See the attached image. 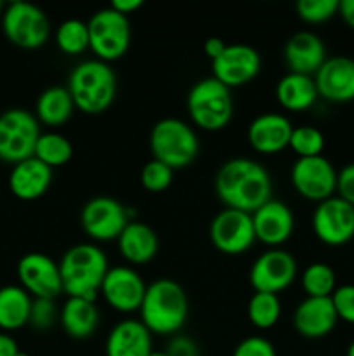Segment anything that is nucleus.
Instances as JSON below:
<instances>
[{
	"instance_id": "nucleus-38",
	"label": "nucleus",
	"mask_w": 354,
	"mask_h": 356,
	"mask_svg": "<svg viewBox=\"0 0 354 356\" xmlns=\"http://www.w3.org/2000/svg\"><path fill=\"white\" fill-rule=\"evenodd\" d=\"M339 320L354 325V285H340L330 296Z\"/></svg>"
},
{
	"instance_id": "nucleus-47",
	"label": "nucleus",
	"mask_w": 354,
	"mask_h": 356,
	"mask_svg": "<svg viewBox=\"0 0 354 356\" xmlns=\"http://www.w3.org/2000/svg\"><path fill=\"white\" fill-rule=\"evenodd\" d=\"M149 356H169V355H167L165 351H153V353Z\"/></svg>"
},
{
	"instance_id": "nucleus-33",
	"label": "nucleus",
	"mask_w": 354,
	"mask_h": 356,
	"mask_svg": "<svg viewBox=\"0 0 354 356\" xmlns=\"http://www.w3.org/2000/svg\"><path fill=\"white\" fill-rule=\"evenodd\" d=\"M56 45L65 54L76 56L89 49V26L85 21L66 19L56 28Z\"/></svg>"
},
{
	"instance_id": "nucleus-11",
	"label": "nucleus",
	"mask_w": 354,
	"mask_h": 356,
	"mask_svg": "<svg viewBox=\"0 0 354 356\" xmlns=\"http://www.w3.org/2000/svg\"><path fill=\"white\" fill-rule=\"evenodd\" d=\"M212 245L226 256H242L257 242L252 214L222 209L210 222Z\"/></svg>"
},
{
	"instance_id": "nucleus-29",
	"label": "nucleus",
	"mask_w": 354,
	"mask_h": 356,
	"mask_svg": "<svg viewBox=\"0 0 354 356\" xmlns=\"http://www.w3.org/2000/svg\"><path fill=\"white\" fill-rule=\"evenodd\" d=\"M75 103L71 94L62 86H52L38 96L35 104V117L40 124L49 127H61L71 118Z\"/></svg>"
},
{
	"instance_id": "nucleus-30",
	"label": "nucleus",
	"mask_w": 354,
	"mask_h": 356,
	"mask_svg": "<svg viewBox=\"0 0 354 356\" xmlns=\"http://www.w3.org/2000/svg\"><path fill=\"white\" fill-rule=\"evenodd\" d=\"M35 159L47 167H61L68 163L73 156V145L66 136L59 132H42L35 146Z\"/></svg>"
},
{
	"instance_id": "nucleus-12",
	"label": "nucleus",
	"mask_w": 354,
	"mask_h": 356,
	"mask_svg": "<svg viewBox=\"0 0 354 356\" xmlns=\"http://www.w3.org/2000/svg\"><path fill=\"white\" fill-rule=\"evenodd\" d=\"M292 186L305 200L323 202L337 190V170L325 156L297 159L290 170Z\"/></svg>"
},
{
	"instance_id": "nucleus-25",
	"label": "nucleus",
	"mask_w": 354,
	"mask_h": 356,
	"mask_svg": "<svg viewBox=\"0 0 354 356\" xmlns=\"http://www.w3.org/2000/svg\"><path fill=\"white\" fill-rule=\"evenodd\" d=\"M117 242L121 257L135 266L153 261L158 252V236L153 228L134 219L125 226Z\"/></svg>"
},
{
	"instance_id": "nucleus-10",
	"label": "nucleus",
	"mask_w": 354,
	"mask_h": 356,
	"mask_svg": "<svg viewBox=\"0 0 354 356\" xmlns=\"http://www.w3.org/2000/svg\"><path fill=\"white\" fill-rule=\"evenodd\" d=\"M132 221L128 209L117 198L99 195L87 202L80 212V225L85 235L94 242L118 240L125 226Z\"/></svg>"
},
{
	"instance_id": "nucleus-14",
	"label": "nucleus",
	"mask_w": 354,
	"mask_h": 356,
	"mask_svg": "<svg viewBox=\"0 0 354 356\" xmlns=\"http://www.w3.org/2000/svg\"><path fill=\"white\" fill-rule=\"evenodd\" d=\"M248 278L255 292L278 296L297 278V261L287 250L269 249L253 261Z\"/></svg>"
},
{
	"instance_id": "nucleus-37",
	"label": "nucleus",
	"mask_w": 354,
	"mask_h": 356,
	"mask_svg": "<svg viewBox=\"0 0 354 356\" xmlns=\"http://www.w3.org/2000/svg\"><path fill=\"white\" fill-rule=\"evenodd\" d=\"M58 320V309L52 299H33L28 325L35 330H49Z\"/></svg>"
},
{
	"instance_id": "nucleus-15",
	"label": "nucleus",
	"mask_w": 354,
	"mask_h": 356,
	"mask_svg": "<svg viewBox=\"0 0 354 356\" xmlns=\"http://www.w3.org/2000/svg\"><path fill=\"white\" fill-rule=\"evenodd\" d=\"M19 285L33 299H52L62 292L59 263L42 252H28L17 263Z\"/></svg>"
},
{
	"instance_id": "nucleus-46",
	"label": "nucleus",
	"mask_w": 354,
	"mask_h": 356,
	"mask_svg": "<svg viewBox=\"0 0 354 356\" xmlns=\"http://www.w3.org/2000/svg\"><path fill=\"white\" fill-rule=\"evenodd\" d=\"M346 356H354V341L349 344V348H347V355Z\"/></svg>"
},
{
	"instance_id": "nucleus-22",
	"label": "nucleus",
	"mask_w": 354,
	"mask_h": 356,
	"mask_svg": "<svg viewBox=\"0 0 354 356\" xmlns=\"http://www.w3.org/2000/svg\"><path fill=\"white\" fill-rule=\"evenodd\" d=\"M283 59L292 73L312 76L326 61L325 44L312 31H297L285 44Z\"/></svg>"
},
{
	"instance_id": "nucleus-45",
	"label": "nucleus",
	"mask_w": 354,
	"mask_h": 356,
	"mask_svg": "<svg viewBox=\"0 0 354 356\" xmlns=\"http://www.w3.org/2000/svg\"><path fill=\"white\" fill-rule=\"evenodd\" d=\"M339 14L346 21L347 26H351L354 30V0H340Z\"/></svg>"
},
{
	"instance_id": "nucleus-35",
	"label": "nucleus",
	"mask_w": 354,
	"mask_h": 356,
	"mask_svg": "<svg viewBox=\"0 0 354 356\" xmlns=\"http://www.w3.org/2000/svg\"><path fill=\"white\" fill-rule=\"evenodd\" d=\"M340 0H298L295 13L304 23L319 24L339 14Z\"/></svg>"
},
{
	"instance_id": "nucleus-23",
	"label": "nucleus",
	"mask_w": 354,
	"mask_h": 356,
	"mask_svg": "<svg viewBox=\"0 0 354 356\" xmlns=\"http://www.w3.org/2000/svg\"><path fill=\"white\" fill-rule=\"evenodd\" d=\"M51 167L31 156L12 165L9 174L10 193L23 202H33L44 197L52 184Z\"/></svg>"
},
{
	"instance_id": "nucleus-2",
	"label": "nucleus",
	"mask_w": 354,
	"mask_h": 356,
	"mask_svg": "<svg viewBox=\"0 0 354 356\" xmlns=\"http://www.w3.org/2000/svg\"><path fill=\"white\" fill-rule=\"evenodd\" d=\"M139 315L151 334L177 336L189 316V301L176 280L158 278L146 287Z\"/></svg>"
},
{
	"instance_id": "nucleus-6",
	"label": "nucleus",
	"mask_w": 354,
	"mask_h": 356,
	"mask_svg": "<svg viewBox=\"0 0 354 356\" xmlns=\"http://www.w3.org/2000/svg\"><path fill=\"white\" fill-rule=\"evenodd\" d=\"M149 149L153 159L172 170L186 169L200 153V141L189 124L179 118H162L149 132Z\"/></svg>"
},
{
	"instance_id": "nucleus-17",
	"label": "nucleus",
	"mask_w": 354,
	"mask_h": 356,
	"mask_svg": "<svg viewBox=\"0 0 354 356\" xmlns=\"http://www.w3.org/2000/svg\"><path fill=\"white\" fill-rule=\"evenodd\" d=\"M148 285L130 266H113L108 270L101 285L104 301L118 313L139 312Z\"/></svg>"
},
{
	"instance_id": "nucleus-5",
	"label": "nucleus",
	"mask_w": 354,
	"mask_h": 356,
	"mask_svg": "<svg viewBox=\"0 0 354 356\" xmlns=\"http://www.w3.org/2000/svg\"><path fill=\"white\" fill-rule=\"evenodd\" d=\"M186 110L196 127L208 132L222 131L235 115L231 89L214 76L198 80L187 92Z\"/></svg>"
},
{
	"instance_id": "nucleus-13",
	"label": "nucleus",
	"mask_w": 354,
	"mask_h": 356,
	"mask_svg": "<svg viewBox=\"0 0 354 356\" xmlns=\"http://www.w3.org/2000/svg\"><path fill=\"white\" fill-rule=\"evenodd\" d=\"M312 232L325 245H346L354 238V207L335 195L319 202L312 214Z\"/></svg>"
},
{
	"instance_id": "nucleus-26",
	"label": "nucleus",
	"mask_w": 354,
	"mask_h": 356,
	"mask_svg": "<svg viewBox=\"0 0 354 356\" xmlns=\"http://www.w3.org/2000/svg\"><path fill=\"white\" fill-rule=\"evenodd\" d=\"M62 330L73 339H89L99 325V309L96 301L83 298H68L59 312Z\"/></svg>"
},
{
	"instance_id": "nucleus-49",
	"label": "nucleus",
	"mask_w": 354,
	"mask_h": 356,
	"mask_svg": "<svg viewBox=\"0 0 354 356\" xmlns=\"http://www.w3.org/2000/svg\"><path fill=\"white\" fill-rule=\"evenodd\" d=\"M3 9H6V7H3V2L0 0V13H3Z\"/></svg>"
},
{
	"instance_id": "nucleus-1",
	"label": "nucleus",
	"mask_w": 354,
	"mask_h": 356,
	"mask_svg": "<svg viewBox=\"0 0 354 356\" xmlns=\"http://www.w3.org/2000/svg\"><path fill=\"white\" fill-rule=\"evenodd\" d=\"M215 195L226 209L253 214L271 200L273 181L269 172L252 159H231L219 167L214 179Z\"/></svg>"
},
{
	"instance_id": "nucleus-28",
	"label": "nucleus",
	"mask_w": 354,
	"mask_h": 356,
	"mask_svg": "<svg viewBox=\"0 0 354 356\" xmlns=\"http://www.w3.org/2000/svg\"><path fill=\"white\" fill-rule=\"evenodd\" d=\"M33 298L21 285L0 289V330L6 334L23 329L30 322Z\"/></svg>"
},
{
	"instance_id": "nucleus-39",
	"label": "nucleus",
	"mask_w": 354,
	"mask_h": 356,
	"mask_svg": "<svg viewBox=\"0 0 354 356\" xmlns=\"http://www.w3.org/2000/svg\"><path fill=\"white\" fill-rule=\"evenodd\" d=\"M233 356H276L273 343L266 337L252 336L243 339L233 351Z\"/></svg>"
},
{
	"instance_id": "nucleus-8",
	"label": "nucleus",
	"mask_w": 354,
	"mask_h": 356,
	"mask_svg": "<svg viewBox=\"0 0 354 356\" xmlns=\"http://www.w3.org/2000/svg\"><path fill=\"white\" fill-rule=\"evenodd\" d=\"M89 49L99 61L110 65L111 61L124 58L130 47V23L128 17L117 13L111 7L97 10L89 21Z\"/></svg>"
},
{
	"instance_id": "nucleus-19",
	"label": "nucleus",
	"mask_w": 354,
	"mask_h": 356,
	"mask_svg": "<svg viewBox=\"0 0 354 356\" xmlns=\"http://www.w3.org/2000/svg\"><path fill=\"white\" fill-rule=\"evenodd\" d=\"M255 238L271 249H280L294 233L295 219L290 207L280 200H267L252 214Z\"/></svg>"
},
{
	"instance_id": "nucleus-48",
	"label": "nucleus",
	"mask_w": 354,
	"mask_h": 356,
	"mask_svg": "<svg viewBox=\"0 0 354 356\" xmlns=\"http://www.w3.org/2000/svg\"><path fill=\"white\" fill-rule=\"evenodd\" d=\"M14 356H30V355H28V353H24V351H17V353L16 355H14Z\"/></svg>"
},
{
	"instance_id": "nucleus-41",
	"label": "nucleus",
	"mask_w": 354,
	"mask_h": 356,
	"mask_svg": "<svg viewBox=\"0 0 354 356\" xmlns=\"http://www.w3.org/2000/svg\"><path fill=\"white\" fill-rule=\"evenodd\" d=\"M165 353L169 356H201L198 344L191 337L180 336V334L172 336V339L167 344Z\"/></svg>"
},
{
	"instance_id": "nucleus-40",
	"label": "nucleus",
	"mask_w": 354,
	"mask_h": 356,
	"mask_svg": "<svg viewBox=\"0 0 354 356\" xmlns=\"http://www.w3.org/2000/svg\"><path fill=\"white\" fill-rule=\"evenodd\" d=\"M337 197L354 207V162L347 163L337 172Z\"/></svg>"
},
{
	"instance_id": "nucleus-20",
	"label": "nucleus",
	"mask_w": 354,
	"mask_h": 356,
	"mask_svg": "<svg viewBox=\"0 0 354 356\" xmlns=\"http://www.w3.org/2000/svg\"><path fill=\"white\" fill-rule=\"evenodd\" d=\"M294 125L281 113H262L253 118L246 131L250 146L262 155H276L288 148Z\"/></svg>"
},
{
	"instance_id": "nucleus-18",
	"label": "nucleus",
	"mask_w": 354,
	"mask_h": 356,
	"mask_svg": "<svg viewBox=\"0 0 354 356\" xmlns=\"http://www.w3.org/2000/svg\"><path fill=\"white\" fill-rule=\"evenodd\" d=\"M318 96L330 103L354 101V59L347 56L326 58L314 75Z\"/></svg>"
},
{
	"instance_id": "nucleus-32",
	"label": "nucleus",
	"mask_w": 354,
	"mask_h": 356,
	"mask_svg": "<svg viewBox=\"0 0 354 356\" xmlns=\"http://www.w3.org/2000/svg\"><path fill=\"white\" fill-rule=\"evenodd\" d=\"M305 298H330L337 289L335 271L326 263H311L302 273Z\"/></svg>"
},
{
	"instance_id": "nucleus-9",
	"label": "nucleus",
	"mask_w": 354,
	"mask_h": 356,
	"mask_svg": "<svg viewBox=\"0 0 354 356\" xmlns=\"http://www.w3.org/2000/svg\"><path fill=\"white\" fill-rule=\"evenodd\" d=\"M2 31L12 45L33 51L49 40L51 23L47 14L35 3L12 2L2 13Z\"/></svg>"
},
{
	"instance_id": "nucleus-42",
	"label": "nucleus",
	"mask_w": 354,
	"mask_h": 356,
	"mask_svg": "<svg viewBox=\"0 0 354 356\" xmlns=\"http://www.w3.org/2000/svg\"><path fill=\"white\" fill-rule=\"evenodd\" d=\"M226 47H228V44H226V42L222 40V38H219V37L207 38V40H205V44H203L205 54H207L208 58L212 59V61H214V59H217L219 56L224 52Z\"/></svg>"
},
{
	"instance_id": "nucleus-7",
	"label": "nucleus",
	"mask_w": 354,
	"mask_h": 356,
	"mask_svg": "<svg viewBox=\"0 0 354 356\" xmlns=\"http://www.w3.org/2000/svg\"><path fill=\"white\" fill-rule=\"evenodd\" d=\"M40 122L23 108H10L0 113V160L7 163L31 159L40 138Z\"/></svg>"
},
{
	"instance_id": "nucleus-34",
	"label": "nucleus",
	"mask_w": 354,
	"mask_h": 356,
	"mask_svg": "<svg viewBox=\"0 0 354 356\" xmlns=\"http://www.w3.org/2000/svg\"><path fill=\"white\" fill-rule=\"evenodd\" d=\"M288 148L297 155V159L319 156L325 149V136L319 129L311 127V125L294 127Z\"/></svg>"
},
{
	"instance_id": "nucleus-31",
	"label": "nucleus",
	"mask_w": 354,
	"mask_h": 356,
	"mask_svg": "<svg viewBox=\"0 0 354 356\" xmlns=\"http://www.w3.org/2000/svg\"><path fill=\"white\" fill-rule=\"evenodd\" d=\"M250 323L259 330H267L278 323L281 316V302L276 294L253 292L246 306Z\"/></svg>"
},
{
	"instance_id": "nucleus-24",
	"label": "nucleus",
	"mask_w": 354,
	"mask_h": 356,
	"mask_svg": "<svg viewBox=\"0 0 354 356\" xmlns=\"http://www.w3.org/2000/svg\"><path fill=\"white\" fill-rule=\"evenodd\" d=\"M153 334L141 320H121L106 337V356H149L153 353Z\"/></svg>"
},
{
	"instance_id": "nucleus-44",
	"label": "nucleus",
	"mask_w": 354,
	"mask_h": 356,
	"mask_svg": "<svg viewBox=\"0 0 354 356\" xmlns=\"http://www.w3.org/2000/svg\"><path fill=\"white\" fill-rule=\"evenodd\" d=\"M19 351L17 343L10 334L0 332V356H14Z\"/></svg>"
},
{
	"instance_id": "nucleus-27",
	"label": "nucleus",
	"mask_w": 354,
	"mask_h": 356,
	"mask_svg": "<svg viewBox=\"0 0 354 356\" xmlns=\"http://www.w3.org/2000/svg\"><path fill=\"white\" fill-rule=\"evenodd\" d=\"M318 90L312 76L288 72L276 83V99L288 111H305L318 99Z\"/></svg>"
},
{
	"instance_id": "nucleus-4",
	"label": "nucleus",
	"mask_w": 354,
	"mask_h": 356,
	"mask_svg": "<svg viewBox=\"0 0 354 356\" xmlns=\"http://www.w3.org/2000/svg\"><path fill=\"white\" fill-rule=\"evenodd\" d=\"M75 108L85 115L104 113L117 96V75L99 59L82 61L71 70L66 86Z\"/></svg>"
},
{
	"instance_id": "nucleus-3",
	"label": "nucleus",
	"mask_w": 354,
	"mask_h": 356,
	"mask_svg": "<svg viewBox=\"0 0 354 356\" xmlns=\"http://www.w3.org/2000/svg\"><path fill=\"white\" fill-rule=\"evenodd\" d=\"M110 270L108 257L96 243H76L69 247L59 261L62 292L68 298L96 301L104 277Z\"/></svg>"
},
{
	"instance_id": "nucleus-16",
	"label": "nucleus",
	"mask_w": 354,
	"mask_h": 356,
	"mask_svg": "<svg viewBox=\"0 0 354 356\" xmlns=\"http://www.w3.org/2000/svg\"><path fill=\"white\" fill-rule=\"evenodd\" d=\"M262 68L260 54L246 44H231L212 61V76L229 89L252 82Z\"/></svg>"
},
{
	"instance_id": "nucleus-21",
	"label": "nucleus",
	"mask_w": 354,
	"mask_h": 356,
	"mask_svg": "<svg viewBox=\"0 0 354 356\" xmlns=\"http://www.w3.org/2000/svg\"><path fill=\"white\" fill-rule=\"evenodd\" d=\"M339 316L330 298H305L294 312V329L305 339H321L335 329Z\"/></svg>"
},
{
	"instance_id": "nucleus-36",
	"label": "nucleus",
	"mask_w": 354,
	"mask_h": 356,
	"mask_svg": "<svg viewBox=\"0 0 354 356\" xmlns=\"http://www.w3.org/2000/svg\"><path fill=\"white\" fill-rule=\"evenodd\" d=\"M174 170L169 165H165L160 160L151 159L144 163L141 170V184L146 191L151 193H160L165 191L172 184Z\"/></svg>"
},
{
	"instance_id": "nucleus-43",
	"label": "nucleus",
	"mask_w": 354,
	"mask_h": 356,
	"mask_svg": "<svg viewBox=\"0 0 354 356\" xmlns=\"http://www.w3.org/2000/svg\"><path fill=\"white\" fill-rule=\"evenodd\" d=\"M142 3H144L142 0H115V2H111L110 7L117 10V13L124 14V16H128L130 13L141 9Z\"/></svg>"
}]
</instances>
